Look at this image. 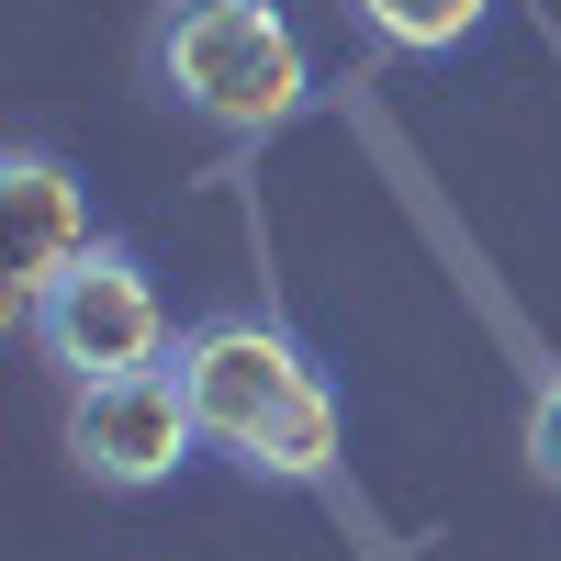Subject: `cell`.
<instances>
[{"instance_id": "cell-7", "label": "cell", "mask_w": 561, "mask_h": 561, "mask_svg": "<svg viewBox=\"0 0 561 561\" xmlns=\"http://www.w3.org/2000/svg\"><path fill=\"white\" fill-rule=\"evenodd\" d=\"M528 472L561 494V370L539 382V404H528Z\"/></svg>"}, {"instance_id": "cell-3", "label": "cell", "mask_w": 561, "mask_h": 561, "mask_svg": "<svg viewBox=\"0 0 561 561\" xmlns=\"http://www.w3.org/2000/svg\"><path fill=\"white\" fill-rule=\"evenodd\" d=\"M23 337L68 370V382H113V370H158L180 337H169V304H158V280H147V259L135 248H90L57 293H45L34 314H23Z\"/></svg>"}, {"instance_id": "cell-6", "label": "cell", "mask_w": 561, "mask_h": 561, "mask_svg": "<svg viewBox=\"0 0 561 561\" xmlns=\"http://www.w3.org/2000/svg\"><path fill=\"white\" fill-rule=\"evenodd\" d=\"M494 0H348V23L370 45H393V57H449V45H472L483 34Z\"/></svg>"}, {"instance_id": "cell-2", "label": "cell", "mask_w": 561, "mask_h": 561, "mask_svg": "<svg viewBox=\"0 0 561 561\" xmlns=\"http://www.w3.org/2000/svg\"><path fill=\"white\" fill-rule=\"evenodd\" d=\"M147 68L180 113H203L214 135H270L304 113L314 57L280 0H158V34H147Z\"/></svg>"}, {"instance_id": "cell-4", "label": "cell", "mask_w": 561, "mask_h": 561, "mask_svg": "<svg viewBox=\"0 0 561 561\" xmlns=\"http://www.w3.org/2000/svg\"><path fill=\"white\" fill-rule=\"evenodd\" d=\"M68 449H79L90 483L158 494L180 460L203 449V415H192L180 359H158V370H113V382H79V404H68Z\"/></svg>"}, {"instance_id": "cell-1", "label": "cell", "mask_w": 561, "mask_h": 561, "mask_svg": "<svg viewBox=\"0 0 561 561\" xmlns=\"http://www.w3.org/2000/svg\"><path fill=\"white\" fill-rule=\"evenodd\" d=\"M169 359H180V382H192L203 449H225L237 472H259V483H325L337 472V393H325V370L304 359L293 325L203 314Z\"/></svg>"}, {"instance_id": "cell-5", "label": "cell", "mask_w": 561, "mask_h": 561, "mask_svg": "<svg viewBox=\"0 0 561 561\" xmlns=\"http://www.w3.org/2000/svg\"><path fill=\"white\" fill-rule=\"evenodd\" d=\"M0 248H12V314H34L90 248H102V237H90L79 180L45 158V147H12V158H0Z\"/></svg>"}]
</instances>
